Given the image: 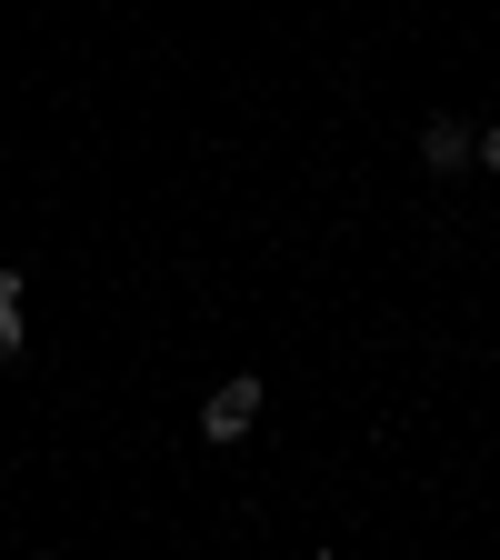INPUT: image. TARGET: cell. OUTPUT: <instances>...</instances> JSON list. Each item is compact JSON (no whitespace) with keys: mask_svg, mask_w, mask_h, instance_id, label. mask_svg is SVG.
<instances>
[{"mask_svg":"<svg viewBox=\"0 0 500 560\" xmlns=\"http://www.w3.org/2000/svg\"><path fill=\"white\" fill-rule=\"evenodd\" d=\"M251 431H260V381L241 371V381H221L200 400V441H251Z\"/></svg>","mask_w":500,"mask_h":560,"instance_id":"cell-1","label":"cell"},{"mask_svg":"<svg viewBox=\"0 0 500 560\" xmlns=\"http://www.w3.org/2000/svg\"><path fill=\"white\" fill-rule=\"evenodd\" d=\"M420 171H431V180H461L470 171V120H420Z\"/></svg>","mask_w":500,"mask_h":560,"instance_id":"cell-2","label":"cell"},{"mask_svg":"<svg viewBox=\"0 0 500 560\" xmlns=\"http://www.w3.org/2000/svg\"><path fill=\"white\" fill-rule=\"evenodd\" d=\"M21 340H31V330H21V301H0V371L21 361Z\"/></svg>","mask_w":500,"mask_h":560,"instance_id":"cell-3","label":"cell"},{"mask_svg":"<svg viewBox=\"0 0 500 560\" xmlns=\"http://www.w3.org/2000/svg\"><path fill=\"white\" fill-rule=\"evenodd\" d=\"M470 171H500V120H490V130H470Z\"/></svg>","mask_w":500,"mask_h":560,"instance_id":"cell-4","label":"cell"}]
</instances>
